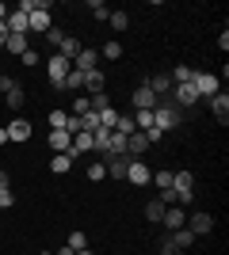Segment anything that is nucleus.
Returning <instances> with one entry per match:
<instances>
[{
    "instance_id": "nucleus-1",
    "label": "nucleus",
    "mask_w": 229,
    "mask_h": 255,
    "mask_svg": "<svg viewBox=\"0 0 229 255\" xmlns=\"http://www.w3.org/2000/svg\"><path fill=\"white\" fill-rule=\"evenodd\" d=\"M15 11H23L27 15V31H34V34H46L50 27H54V19H50V0H19V8Z\"/></svg>"
},
{
    "instance_id": "nucleus-2",
    "label": "nucleus",
    "mask_w": 229,
    "mask_h": 255,
    "mask_svg": "<svg viewBox=\"0 0 229 255\" xmlns=\"http://www.w3.org/2000/svg\"><path fill=\"white\" fill-rule=\"evenodd\" d=\"M180 122H184V111H180L172 99H161V103H157V111H153V126L161 129V133H168V129H176Z\"/></svg>"
},
{
    "instance_id": "nucleus-3",
    "label": "nucleus",
    "mask_w": 229,
    "mask_h": 255,
    "mask_svg": "<svg viewBox=\"0 0 229 255\" xmlns=\"http://www.w3.org/2000/svg\"><path fill=\"white\" fill-rule=\"evenodd\" d=\"M69 69H73V61H69V57H61V53H54V57L46 61V73H50V84H54V92H61V84H65Z\"/></svg>"
},
{
    "instance_id": "nucleus-4",
    "label": "nucleus",
    "mask_w": 229,
    "mask_h": 255,
    "mask_svg": "<svg viewBox=\"0 0 229 255\" xmlns=\"http://www.w3.org/2000/svg\"><path fill=\"white\" fill-rule=\"evenodd\" d=\"M191 88L199 92V99H210V96H218V92H222V80L214 73H195V76H191Z\"/></svg>"
},
{
    "instance_id": "nucleus-5",
    "label": "nucleus",
    "mask_w": 229,
    "mask_h": 255,
    "mask_svg": "<svg viewBox=\"0 0 229 255\" xmlns=\"http://www.w3.org/2000/svg\"><path fill=\"white\" fill-rule=\"evenodd\" d=\"M161 225L168 229V233L184 229V225H187V210H184V206H164V217H161Z\"/></svg>"
},
{
    "instance_id": "nucleus-6",
    "label": "nucleus",
    "mask_w": 229,
    "mask_h": 255,
    "mask_svg": "<svg viewBox=\"0 0 229 255\" xmlns=\"http://www.w3.org/2000/svg\"><path fill=\"white\" fill-rule=\"evenodd\" d=\"M172 103L184 111V107H195L199 103V92L191 84H172Z\"/></svg>"
},
{
    "instance_id": "nucleus-7",
    "label": "nucleus",
    "mask_w": 229,
    "mask_h": 255,
    "mask_svg": "<svg viewBox=\"0 0 229 255\" xmlns=\"http://www.w3.org/2000/svg\"><path fill=\"white\" fill-rule=\"evenodd\" d=\"M73 69H80V73H92V69H99V53L92 50V46H80V53L73 57Z\"/></svg>"
},
{
    "instance_id": "nucleus-8",
    "label": "nucleus",
    "mask_w": 229,
    "mask_h": 255,
    "mask_svg": "<svg viewBox=\"0 0 229 255\" xmlns=\"http://www.w3.org/2000/svg\"><path fill=\"white\" fill-rule=\"evenodd\" d=\"M126 179H130L134 187H149V179H153L149 164H142V160H130V168H126Z\"/></svg>"
},
{
    "instance_id": "nucleus-9",
    "label": "nucleus",
    "mask_w": 229,
    "mask_h": 255,
    "mask_svg": "<svg viewBox=\"0 0 229 255\" xmlns=\"http://www.w3.org/2000/svg\"><path fill=\"white\" fill-rule=\"evenodd\" d=\"M184 229H191V236H207V233H214V217L210 213H191V221Z\"/></svg>"
},
{
    "instance_id": "nucleus-10",
    "label": "nucleus",
    "mask_w": 229,
    "mask_h": 255,
    "mask_svg": "<svg viewBox=\"0 0 229 255\" xmlns=\"http://www.w3.org/2000/svg\"><path fill=\"white\" fill-rule=\"evenodd\" d=\"M103 168H107V175H115V179H126L130 156H126V152H122V156H103Z\"/></svg>"
},
{
    "instance_id": "nucleus-11",
    "label": "nucleus",
    "mask_w": 229,
    "mask_h": 255,
    "mask_svg": "<svg viewBox=\"0 0 229 255\" xmlns=\"http://www.w3.org/2000/svg\"><path fill=\"white\" fill-rule=\"evenodd\" d=\"M8 141H15V145H23V141L31 137V122H27V118H15V122H8Z\"/></svg>"
},
{
    "instance_id": "nucleus-12",
    "label": "nucleus",
    "mask_w": 229,
    "mask_h": 255,
    "mask_svg": "<svg viewBox=\"0 0 229 255\" xmlns=\"http://www.w3.org/2000/svg\"><path fill=\"white\" fill-rule=\"evenodd\" d=\"M207 103H210V111H214V118L226 126V122H229V96H226V92H218V96H210Z\"/></svg>"
},
{
    "instance_id": "nucleus-13",
    "label": "nucleus",
    "mask_w": 229,
    "mask_h": 255,
    "mask_svg": "<svg viewBox=\"0 0 229 255\" xmlns=\"http://www.w3.org/2000/svg\"><path fill=\"white\" fill-rule=\"evenodd\" d=\"M145 88H149V92H153V96H157V99H164V96H172V80H168V76H164V73L149 76V80H145Z\"/></svg>"
},
{
    "instance_id": "nucleus-14",
    "label": "nucleus",
    "mask_w": 229,
    "mask_h": 255,
    "mask_svg": "<svg viewBox=\"0 0 229 255\" xmlns=\"http://www.w3.org/2000/svg\"><path fill=\"white\" fill-rule=\"evenodd\" d=\"M157 103H161V99H157V96H153V92H149V88H138V92H134V107H138V111H157Z\"/></svg>"
},
{
    "instance_id": "nucleus-15",
    "label": "nucleus",
    "mask_w": 229,
    "mask_h": 255,
    "mask_svg": "<svg viewBox=\"0 0 229 255\" xmlns=\"http://www.w3.org/2000/svg\"><path fill=\"white\" fill-rule=\"evenodd\" d=\"M69 145H73V133H69V129H50V149L54 152H69Z\"/></svg>"
},
{
    "instance_id": "nucleus-16",
    "label": "nucleus",
    "mask_w": 229,
    "mask_h": 255,
    "mask_svg": "<svg viewBox=\"0 0 229 255\" xmlns=\"http://www.w3.org/2000/svg\"><path fill=\"white\" fill-rule=\"evenodd\" d=\"M80 92H88V99H92V96H99V92H103V73H99V69L84 73V88H80Z\"/></svg>"
},
{
    "instance_id": "nucleus-17",
    "label": "nucleus",
    "mask_w": 229,
    "mask_h": 255,
    "mask_svg": "<svg viewBox=\"0 0 229 255\" xmlns=\"http://www.w3.org/2000/svg\"><path fill=\"white\" fill-rule=\"evenodd\" d=\"M4 50H8V53H15V57H23V53L31 50V42H27V34H8Z\"/></svg>"
},
{
    "instance_id": "nucleus-18",
    "label": "nucleus",
    "mask_w": 229,
    "mask_h": 255,
    "mask_svg": "<svg viewBox=\"0 0 229 255\" xmlns=\"http://www.w3.org/2000/svg\"><path fill=\"white\" fill-rule=\"evenodd\" d=\"M145 149H149V141H145V133H138V129H134L130 137H126V152H130V156H142Z\"/></svg>"
},
{
    "instance_id": "nucleus-19",
    "label": "nucleus",
    "mask_w": 229,
    "mask_h": 255,
    "mask_svg": "<svg viewBox=\"0 0 229 255\" xmlns=\"http://www.w3.org/2000/svg\"><path fill=\"white\" fill-rule=\"evenodd\" d=\"M80 88H84V73L80 69H69L65 84H61V92H73V96H80Z\"/></svg>"
},
{
    "instance_id": "nucleus-20",
    "label": "nucleus",
    "mask_w": 229,
    "mask_h": 255,
    "mask_svg": "<svg viewBox=\"0 0 229 255\" xmlns=\"http://www.w3.org/2000/svg\"><path fill=\"white\" fill-rule=\"evenodd\" d=\"M168 240H172V244H176V248H180V252H187V248L195 244L199 236H191V229H176V233H172V236H168Z\"/></svg>"
},
{
    "instance_id": "nucleus-21",
    "label": "nucleus",
    "mask_w": 229,
    "mask_h": 255,
    "mask_svg": "<svg viewBox=\"0 0 229 255\" xmlns=\"http://www.w3.org/2000/svg\"><path fill=\"white\" fill-rule=\"evenodd\" d=\"M4 99H8V107H11V111H19V107H23V88L15 84V80H11V84L4 88Z\"/></svg>"
},
{
    "instance_id": "nucleus-22",
    "label": "nucleus",
    "mask_w": 229,
    "mask_h": 255,
    "mask_svg": "<svg viewBox=\"0 0 229 255\" xmlns=\"http://www.w3.org/2000/svg\"><path fill=\"white\" fill-rule=\"evenodd\" d=\"M76 122H80V133H96V129H103V126H99V115H96V111H88V115H80Z\"/></svg>"
},
{
    "instance_id": "nucleus-23",
    "label": "nucleus",
    "mask_w": 229,
    "mask_h": 255,
    "mask_svg": "<svg viewBox=\"0 0 229 255\" xmlns=\"http://www.w3.org/2000/svg\"><path fill=\"white\" fill-rule=\"evenodd\" d=\"M73 164H76V160H73V152H54V160H50V168H54L57 175H61V171H69Z\"/></svg>"
},
{
    "instance_id": "nucleus-24",
    "label": "nucleus",
    "mask_w": 229,
    "mask_h": 255,
    "mask_svg": "<svg viewBox=\"0 0 229 255\" xmlns=\"http://www.w3.org/2000/svg\"><path fill=\"white\" fill-rule=\"evenodd\" d=\"M191 76H195V69H191V65H176L168 80H172V84H191Z\"/></svg>"
},
{
    "instance_id": "nucleus-25",
    "label": "nucleus",
    "mask_w": 229,
    "mask_h": 255,
    "mask_svg": "<svg viewBox=\"0 0 229 255\" xmlns=\"http://www.w3.org/2000/svg\"><path fill=\"white\" fill-rule=\"evenodd\" d=\"M96 115H99V126H103V129L119 126V111H115V107H103V111H96Z\"/></svg>"
},
{
    "instance_id": "nucleus-26",
    "label": "nucleus",
    "mask_w": 229,
    "mask_h": 255,
    "mask_svg": "<svg viewBox=\"0 0 229 255\" xmlns=\"http://www.w3.org/2000/svg\"><path fill=\"white\" fill-rule=\"evenodd\" d=\"M69 126V111L65 107H54V111H50V129H65Z\"/></svg>"
},
{
    "instance_id": "nucleus-27",
    "label": "nucleus",
    "mask_w": 229,
    "mask_h": 255,
    "mask_svg": "<svg viewBox=\"0 0 229 255\" xmlns=\"http://www.w3.org/2000/svg\"><path fill=\"white\" fill-rule=\"evenodd\" d=\"M145 217H149L153 225L164 217V202H161V198H149V202H145Z\"/></svg>"
},
{
    "instance_id": "nucleus-28",
    "label": "nucleus",
    "mask_w": 229,
    "mask_h": 255,
    "mask_svg": "<svg viewBox=\"0 0 229 255\" xmlns=\"http://www.w3.org/2000/svg\"><path fill=\"white\" fill-rule=\"evenodd\" d=\"M57 53H61V57H69V61H73L76 53H80V42H76V38H69V34H65V38H61V46H57Z\"/></svg>"
},
{
    "instance_id": "nucleus-29",
    "label": "nucleus",
    "mask_w": 229,
    "mask_h": 255,
    "mask_svg": "<svg viewBox=\"0 0 229 255\" xmlns=\"http://www.w3.org/2000/svg\"><path fill=\"white\" fill-rule=\"evenodd\" d=\"M65 248H69V252H84V248H88V236L76 229V233H69V244Z\"/></svg>"
},
{
    "instance_id": "nucleus-30",
    "label": "nucleus",
    "mask_w": 229,
    "mask_h": 255,
    "mask_svg": "<svg viewBox=\"0 0 229 255\" xmlns=\"http://www.w3.org/2000/svg\"><path fill=\"white\" fill-rule=\"evenodd\" d=\"M149 183H157V191H172V171H153Z\"/></svg>"
},
{
    "instance_id": "nucleus-31",
    "label": "nucleus",
    "mask_w": 229,
    "mask_h": 255,
    "mask_svg": "<svg viewBox=\"0 0 229 255\" xmlns=\"http://www.w3.org/2000/svg\"><path fill=\"white\" fill-rule=\"evenodd\" d=\"M107 23L115 27V31H126V27H130V15H126V11H111Z\"/></svg>"
},
{
    "instance_id": "nucleus-32",
    "label": "nucleus",
    "mask_w": 229,
    "mask_h": 255,
    "mask_svg": "<svg viewBox=\"0 0 229 255\" xmlns=\"http://www.w3.org/2000/svg\"><path fill=\"white\" fill-rule=\"evenodd\" d=\"M88 111H92V99H88V96H73V118L88 115Z\"/></svg>"
},
{
    "instance_id": "nucleus-33",
    "label": "nucleus",
    "mask_w": 229,
    "mask_h": 255,
    "mask_svg": "<svg viewBox=\"0 0 229 255\" xmlns=\"http://www.w3.org/2000/svg\"><path fill=\"white\" fill-rule=\"evenodd\" d=\"M88 8H92V15H96V23H107L111 8H107V4H103V0H92V4H88Z\"/></svg>"
},
{
    "instance_id": "nucleus-34",
    "label": "nucleus",
    "mask_w": 229,
    "mask_h": 255,
    "mask_svg": "<svg viewBox=\"0 0 229 255\" xmlns=\"http://www.w3.org/2000/svg\"><path fill=\"white\" fill-rule=\"evenodd\" d=\"M88 179H92V183L107 179V168H103V160H96V164H88Z\"/></svg>"
},
{
    "instance_id": "nucleus-35",
    "label": "nucleus",
    "mask_w": 229,
    "mask_h": 255,
    "mask_svg": "<svg viewBox=\"0 0 229 255\" xmlns=\"http://www.w3.org/2000/svg\"><path fill=\"white\" fill-rule=\"evenodd\" d=\"M107 137H111V129H96V133H92V149L103 152V149H107Z\"/></svg>"
},
{
    "instance_id": "nucleus-36",
    "label": "nucleus",
    "mask_w": 229,
    "mask_h": 255,
    "mask_svg": "<svg viewBox=\"0 0 229 255\" xmlns=\"http://www.w3.org/2000/svg\"><path fill=\"white\" fill-rule=\"evenodd\" d=\"M103 57H107V61H119V57H122V46L119 42H103Z\"/></svg>"
},
{
    "instance_id": "nucleus-37",
    "label": "nucleus",
    "mask_w": 229,
    "mask_h": 255,
    "mask_svg": "<svg viewBox=\"0 0 229 255\" xmlns=\"http://www.w3.org/2000/svg\"><path fill=\"white\" fill-rule=\"evenodd\" d=\"M11 206H15V194L8 187H0V210H11Z\"/></svg>"
},
{
    "instance_id": "nucleus-38",
    "label": "nucleus",
    "mask_w": 229,
    "mask_h": 255,
    "mask_svg": "<svg viewBox=\"0 0 229 255\" xmlns=\"http://www.w3.org/2000/svg\"><path fill=\"white\" fill-rule=\"evenodd\" d=\"M46 38H50V46H61V38H65V31H61V27H50V31H46Z\"/></svg>"
},
{
    "instance_id": "nucleus-39",
    "label": "nucleus",
    "mask_w": 229,
    "mask_h": 255,
    "mask_svg": "<svg viewBox=\"0 0 229 255\" xmlns=\"http://www.w3.org/2000/svg\"><path fill=\"white\" fill-rule=\"evenodd\" d=\"M19 61L27 65V69H34V65H38V50H27V53H23V57H19Z\"/></svg>"
},
{
    "instance_id": "nucleus-40",
    "label": "nucleus",
    "mask_w": 229,
    "mask_h": 255,
    "mask_svg": "<svg viewBox=\"0 0 229 255\" xmlns=\"http://www.w3.org/2000/svg\"><path fill=\"white\" fill-rule=\"evenodd\" d=\"M161 255H184V252H180L172 240H161Z\"/></svg>"
},
{
    "instance_id": "nucleus-41",
    "label": "nucleus",
    "mask_w": 229,
    "mask_h": 255,
    "mask_svg": "<svg viewBox=\"0 0 229 255\" xmlns=\"http://www.w3.org/2000/svg\"><path fill=\"white\" fill-rule=\"evenodd\" d=\"M8 42V23H0V46Z\"/></svg>"
},
{
    "instance_id": "nucleus-42",
    "label": "nucleus",
    "mask_w": 229,
    "mask_h": 255,
    "mask_svg": "<svg viewBox=\"0 0 229 255\" xmlns=\"http://www.w3.org/2000/svg\"><path fill=\"white\" fill-rule=\"evenodd\" d=\"M8 19V4H4V0H0V23Z\"/></svg>"
},
{
    "instance_id": "nucleus-43",
    "label": "nucleus",
    "mask_w": 229,
    "mask_h": 255,
    "mask_svg": "<svg viewBox=\"0 0 229 255\" xmlns=\"http://www.w3.org/2000/svg\"><path fill=\"white\" fill-rule=\"evenodd\" d=\"M0 145H8V129L0 126Z\"/></svg>"
},
{
    "instance_id": "nucleus-44",
    "label": "nucleus",
    "mask_w": 229,
    "mask_h": 255,
    "mask_svg": "<svg viewBox=\"0 0 229 255\" xmlns=\"http://www.w3.org/2000/svg\"><path fill=\"white\" fill-rule=\"evenodd\" d=\"M0 187H8V171L0 168Z\"/></svg>"
},
{
    "instance_id": "nucleus-45",
    "label": "nucleus",
    "mask_w": 229,
    "mask_h": 255,
    "mask_svg": "<svg viewBox=\"0 0 229 255\" xmlns=\"http://www.w3.org/2000/svg\"><path fill=\"white\" fill-rule=\"evenodd\" d=\"M76 255H92V252H88V248H84V252H76Z\"/></svg>"
}]
</instances>
